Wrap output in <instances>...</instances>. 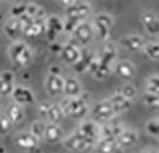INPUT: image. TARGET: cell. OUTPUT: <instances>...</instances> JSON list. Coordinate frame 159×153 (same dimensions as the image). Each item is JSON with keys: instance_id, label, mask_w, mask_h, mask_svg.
I'll return each instance as SVG.
<instances>
[{"instance_id": "cell-1", "label": "cell", "mask_w": 159, "mask_h": 153, "mask_svg": "<svg viewBox=\"0 0 159 153\" xmlns=\"http://www.w3.org/2000/svg\"><path fill=\"white\" fill-rule=\"evenodd\" d=\"M90 101H91V97L89 93L83 92L82 95L77 98L66 97L63 101H61L60 106L62 109L64 116L68 115L76 120L83 119L90 110Z\"/></svg>"}, {"instance_id": "cell-2", "label": "cell", "mask_w": 159, "mask_h": 153, "mask_svg": "<svg viewBox=\"0 0 159 153\" xmlns=\"http://www.w3.org/2000/svg\"><path fill=\"white\" fill-rule=\"evenodd\" d=\"M9 56L13 63L19 67L24 68L28 66L33 58V54L29 47L21 41H16L9 48Z\"/></svg>"}, {"instance_id": "cell-3", "label": "cell", "mask_w": 159, "mask_h": 153, "mask_svg": "<svg viewBox=\"0 0 159 153\" xmlns=\"http://www.w3.org/2000/svg\"><path fill=\"white\" fill-rule=\"evenodd\" d=\"M62 144L64 147L68 150H71L74 152H84L92 150V148L96 145V142L86 139L85 137L79 134L77 131H74L72 135L62 140Z\"/></svg>"}, {"instance_id": "cell-4", "label": "cell", "mask_w": 159, "mask_h": 153, "mask_svg": "<svg viewBox=\"0 0 159 153\" xmlns=\"http://www.w3.org/2000/svg\"><path fill=\"white\" fill-rule=\"evenodd\" d=\"M91 114L96 123L108 122L116 116L108 99L97 102L91 109Z\"/></svg>"}, {"instance_id": "cell-5", "label": "cell", "mask_w": 159, "mask_h": 153, "mask_svg": "<svg viewBox=\"0 0 159 153\" xmlns=\"http://www.w3.org/2000/svg\"><path fill=\"white\" fill-rule=\"evenodd\" d=\"M72 33L76 42L80 45H87L89 42H91L94 37L93 27L84 21L79 23Z\"/></svg>"}, {"instance_id": "cell-6", "label": "cell", "mask_w": 159, "mask_h": 153, "mask_svg": "<svg viewBox=\"0 0 159 153\" xmlns=\"http://www.w3.org/2000/svg\"><path fill=\"white\" fill-rule=\"evenodd\" d=\"M75 131L85 137L86 139L92 140L96 143L101 138V125L93 121H87L82 123Z\"/></svg>"}, {"instance_id": "cell-7", "label": "cell", "mask_w": 159, "mask_h": 153, "mask_svg": "<svg viewBox=\"0 0 159 153\" xmlns=\"http://www.w3.org/2000/svg\"><path fill=\"white\" fill-rule=\"evenodd\" d=\"M60 55L64 63L73 66L80 60V57L82 56V51L80 50L77 44L67 43L61 47Z\"/></svg>"}, {"instance_id": "cell-8", "label": "cell", "mask_w": 159, "mask_h": 153, "mask_svg": "<svg viewBox=\"0 0 159 153\" xmlns=\"http://www.w3.org/2000/svg\"><path fill=\"white\" fill-rule=\"evenodd\" d=\"M90 13V7L88 4L80 3V4H71L66 9L67 19L81 23Z\"/></svg>"}, {"instance_id": "cell-9", "label": "cell", "mask_w": 159, "mask_h": 153, "mask_svg": "<svg viewBox=\"0 0 159 153\" xmlns=\"http://www.w3.org/2000/svg\"><path fill=\"white\" fill-rule=\"evenodd\" d=\"M12 97L16 103L19 105H26V104H33L36 101V96L34 92L24 86H16Z\"/></svg>"}, {"instance_id": "cell-10", "label": "cell", "mask_w": 159, "mask_h": 153, "mask_svg": "<svg viewBox=\"0 0 159 153\" xmlns=\"http://www.w3.org/2000/svg\"><path fill=\"white\" fill-rule=\"evenodd\" d=\"M64 79L61 76L48 75L45 79V89L51 97L60 96L63 94Z\"/></svg>"}, {"instance_id": "cell-11", "label": "cell", "mask_w": 159, "mask_h": 153, "mask_svg": "<svg viewBox=\"0 0 159 153\" xmlns=\"http://www.w3.org/2000/svg\"><path fill=\"white\" fill-rule=\"evenodd\" d=\"M96 30L99 32L102 38L107 39L109 36V30L112 27L113 20L110 16L106 14L98 15L94 20Z\"/></svg>"}, {"instance_id": "cell-12", "label": "cell", "mask_w": 159, "mask_h": 153, "mask_svg": "<svg viewBox=\"0 0 159 153\" xmlns=\"http://www.w3.org/2000/svg\"><path fill=\"white\" fill-rule=\"evenodd\" d=\"M43 140H45L49 144H58L60 142H62L63 140L62 129L59 124L49 123L45 126Z\"/></svg>"}, {"instance_id": "cell-13", "label": "cell", "mask_w": 159, "mask_h": 153, "mask_svg": "<svg viewBox=\"0 0 159 153\" xmlns=\"http://www.w3.org/2000/svg\"><path fill=\"white\" fill-rule=\"evenodd\" d=\"M108 101L116 115L129 111L132 106V101L130 100H128L125 97H123L119 93L113 94L108 99Z\"/></svg>"}, {"instance_id": "cell-14", "label": "cell", "mask_w": 159, "mask_h": 153, "mask_svg": "<svg viewBox=\"0 0 159 153\" xmlns=\"http://www.w3.org/2000/svg\"><path fill=\"white\" fill-rule=\"evenodd\" d=\"M83 93V86L80 80L74 77L64 79L63 94L67 98H77Z\"/></svg>"}, {"instance_id": "cell-15", "label": "cell", "mask_w": 159, "mask_h": 153, "mask_svg": "<svg viewBox=\"0 0 159 153\" xmlns=\"http://www.w3.org/2000/svg\"><path fill=\"white\" fill-rule=\"evenodd\" d=\"M15 142L19 147L28 150L36 148L39 146V141L32 135L31 132H21L17 134L15 138Z\"/></svg>"}, {"instance_id": "cell-16", "label": "cell", "mask_w": 159, "mask_h": 153, "mask_svg": "<svg viewBox=\"0 0 159 153\" xmlns=\"http://www.w3.org/2000/svg\"><path fill=\"white\" fill-rule=\"evenodd\" d=\"M115 74L121 79H130L135 75V67L133 63L129 61H119L115 65Z\"/></svg>"}, {"instance_id": "cell-17", "label": "cell", "mask_w": 159, "mask_h": 153, "mask_svg": "<svg viewBox=\"0 0 159 153\" xmlns=\"http://www.w3.org/2000/svg\"><path fill=\"white\" fill-rule=\"evenodd\" d=\"M47 37L51 41H54L57 36L63 31V22L57 16H51L46 20Z\"/></svg>"}, {"instance_id": "cell-18", "label": "cell", "mask_w": 159, "mask_h": 153, "mask_svg": "<svg viewBox=\"0 0 159 153\" xmlns=\"http://www.w3.org/2000/svg\"><path fill=\"white\" fill-rule=\"evenodd\" d=\"M142 23L150 34H159V19L152 11H147L142 16Z\"/></svg>"}, {"instance_id": "cell-19", "label": "cell", "mask_w": 159, "mask_h": 153, "mask_svg": "<svg viewBox=\"0 0 159 153\" xmlns=\"http://www.w3.org/2000/svg\"><path fill=\"white\" fill-rule=\"evenodd\" d=\"M22 22L19 18H12L7 21L4 26V32L6 36L11 39H16L19 37V34L22 33Z\"/></svg>"}, {"instance_id": "cell-20", "label": "cell", "mask_w": 159, "mask_h": 153, "mask_svg": "<svg viewBox=\"0 0 159 153\" xmlns=\"http://www.w3.org/2000/svg\"><path fill=\"white\" fill-rule=\"evenodd\" d=\"M121 45L126 48L129 52H138L144 47L143 39L138 37L132 34V36H127L121 38Z\"/></svg>"}, {"instance_id": "cell-21", "label": "cell", "mask_w": 159, "mask_h": 153, "mask_svg": "<svg viewBox=\"0 0 159 153\" xmlns=\"http://www.w3.org/2000/svg\"><path fill=\"white\" fill-rule=\"evenodd\" d=\"M138 135L134 130H123V132L116 138V142L118 146L123 149L130 147L137 142Z\"/></svg>"}, {"instance_id": "cell-22", "label": "cell", "mask_w": 159, "mask_h": 153, "mask_svg": "<svg viewBox=\"0 0 159 153\" xmlns=\"http://www.w3.org/2000/svg\"><path fill=\"white\" fill-rule=\"evenodd\" d=\"M6 117L13 124H18L24 120L25 114L21 107V105L15 102L10 104L8 106L6 111Z\"/></svg>"}, {"instance_id": "cell-23", "label": "cell", "mask_w": 159, "mask_h": 153, "mask_svg": "<svg viewBox=\"0 0 159 153\" xmlns=\"http://www.w3.org/2000/svg\"><path fill=\"white\" fill-rule=\"evenodd\" d=\"M63 118H64V114L60 106V104L50 102L47 110L46 120L49 121V123L59 124L63 120Z\"/></svg>"}, {"instance_id": "cell-24", "label": "cell", "mask_w": 159, "mask_h": 153, "mask_svg": "<svg viewBox=\"0 0 159 153\" xmlns=\"http://www.w3.org/2000/svg\"><path fill=\"white\" fill-rule=\"evenodd\" d=\"M94 58L95 56L91 52H88V51H86L85 53L82 52V56L80 57V60L78 61L76 64L73 65L74 70L78 73H84L87 71L90 64L94 61Z\"/></svg>"}, {"instance_id": "cell-25", "label": "cell", "mask_w": 159, "mask_h": 153, "mask_svg": "<svg viewBox=\"0 0 159 153\" xmlns=\"http://www.w3.org/2000/svg\"><path fill=\"white\" fill-rule=\"evenodd\" d=\"M115 57H116L115 47L112 44L108 43L103 47V49H102V51H101V55H100L99 60L102 62L110 65L112 61H114Z\"/></svg>"}, {"instance_id": "cell-26", "label": "cell", "mask_w": 159, "mask_h": 153, "mask_svg": "<svg viewBox=\"0 0 159 153\" xmlns=\"http://www.w3.org/2000/svg\"><path fill=\"white\" fill-rule=\"evenodd\" d=\"M45 124L43 122H34L31 125V129H30V132L32 133V135L35 136L39 142L41 140H43L44 138V131H45Z\"/></svg>"}, {"instance_id": "cell-27", "label": "cell", "mask_w": 159, "mask_h": 153, "mask_svg": "<svg viewBox=\"0 0 159 153\" xmlns=\"http://www.w3.org/2000/svg\"><path fill=\"white\" fill-rule=\"evenodd\" d=\"M146 92L159 96V76H152L146 80Z\"/></svg>"}, {"instance_id": "cell-28", "label": "cell", "mask_w": 159, "mask_h": 153, "mask_svg": "<svg viewBox=\"0 0 159 153\" xmlns=\"http://www.w3.org/2000/svg\"><path fill=\"white\" fill-rule=\"evenodd\" d=\"M109 73H110V65L100 61L97 70H96L95 73L92 76L95 77L98 79H106L109 75Z\"/></svg>"}, {"instance_id": "cell-29", "label": "cell", "mask_w": 159, "mask_h": 153, "mask_svg": "<svg viewBox=\"0 0 159 153\" xmlns=\"http://www.w3.org/2000/svg\"><path fill=\"white\" fill-rule=\"evenodd\" d=\"M143 101L149 107H159V96L155 95V94L145 92L143 95Z\"/></svg>"}, {"instance_id": "cell-30", "label": "cell", "mask_w": 159, "mask_h": 153, "mask_svg": "<svg viewBox=\"0 0 159 153\" xmlns=\"http://www.w3.org/2000/svg\"><path fill=\"white\" fill-rule=\"evenodd\" d=\"M117 93L121 94V95L126 99L132 101L134 99V97L136 96V89L132 84L127 83V84L123 85Z\"/></svg>"}, {"instance_id": "cell-31", "label": "cell", "mask_w": 159, "mask_h": 153, "mask_svg": "<svg viewBox=\"0 0 159 153\" xmlns=\"http://www.w3.org/2000/svg\"><path fill=\"white\" fill-rule=\"evenodd\" d=\"M145 52L152 60L159 61V43H149L146 45Z\"/></svg>"}, {"instance_id": "cell-32", "label": "cell", "mask_w": 159, "mask_h": 153, "mask_svg": "<svg viewBox=\"0 0 159 153\" xmlns=\"http://www.w3.org/2000/svg\"><path fill=\"white\" fill-rule=\"evenodd\" d=\"M15 87L16 86L13 82H8L0 79V97L12 96Z\"/></svg>"}, {"instance_id": "cell-33", "label": "cell", "mask_w": 159, "mask_h": 153, "mask_svg": "<svg viewBox=\"0 0 159 153\" xmlns=\"http://www.w3.org/2000/svg\"><path fill=\"white\" fill-rule=\"evenodd\" d=\"M146 131L152 137L159 138V120H152L146 124Z\"/></svg>"}, {"instance_id": "cell-34", "label": "cell", "mask_w": 159, "mask_h": 153, "mask_svg": "<svg viewBox=\"0 0 159 153\" xmlns=\"http://www.w3.org/2000/svg\"><path fill=\"white\" fill-rule=\"evenodd\" d=\"M13 124L10 122V120L5 116L0 117V136H5L7 135L11 129L13 128Z\"/></svg>"}, {"instance_id": "cell-35", "label": "cell", "mask_w": 159, "mask_h": 153, "mask_svg": "<svg viewBox=\"0 0 159 153\" xmlns=\"http://www.w3.org/2000/svg\"><path fill=\"white\" fill-rule=\"evenodd\" d=\"M26 10H27V5L18 4V5L13 7L11 13H12V15L15 16V18H19L23 15L26 14Z\"/></svg>"}, {"instance_id": "cell-36", "label": "cell", "mask_w": 159, "mask_h": 153, "mask_svg": "<svg viewBox=\"0 0 159 153\" xmlns=\"http://www.w3.org/2000/svg\"><path fill=\"white\" fill-rule=\"evenodd\" d=\"M49 101H42L39 105V114L43 118L44 120H46V116H47V110L49 106Z\"/></svg>"}, {"instance_id": "cell-37", "label": "cell", "mask_w": 159, "mask_h": 153, "mask_svg": "<svg viewBox=\"0 0 159 153\" xmlns=\"http://www.w3.org/2000/svg\"><path fill=\"white\" fill-rule=\"evenodd\" d=\"M0 79L4 80V81H8V82H13L14 83L15 75L11 71H4V72H2L1 75H0Z\"/></svg>"}, {"instance_id": "cell-38", "label": "cell", "mask_w": 159, "mask_h": 153, "mask_svg": "<svg viewBox=\"0 0 159 153\" xmlns=\"http://www.w3.org/2000/svg\"><path fill=\"white\" fill-rule=\"evenodd\" d=\"M49 75L61 76V68L58 65H52L49 68Z\"/></svg>"}, {"instance_id": "cell-39", "label": "cell", "mask_w": 159, "mask_h": 153, "mask_svg": "<svg viewBox=\"0 0 159 153\" xmlns=\"http://www.w3.org/2000/svg\"><path fill=\"white\" fill-rule=\"evenodd\" d=\"M59 3L62 4V5H65V6H70L71 4H73V1L74 0H57Z\"/></svg>"}, {"instance_id": "cell-40", "label": "cell", "mask_w": 159, "mask_h": 153, "mask_svg": "<svg viewBox=\"0 0 159 153\" xmlns=\"http://www.w3.org/2000/svg\"><path fill=\"white\" fill-rule=\"evenodd\" d=\"M29 152H30V153H43L42 149H41L39 146H38V147H36V148H33V149L29 150Z\"/></svg>"}, {"instance_id": "cell-41", "label": "cell", "mask_w": 159, "mask_h": 153, "mask_svg": "<svg viewBox=\"0 0 159 153\" xmlns=\"http://www.w3.org/2000/svg\"><path fill=\"white\" fill-rule=\"evenodd\" d=\"M31 74L27 73V72H24L23 74H22V79H24V80H30L31 79Z\"/></svg>"}, {"instance_id": "cell-42", "label": "cell", "mask_w": 159, "mask_h": 153, "mask_svg": "<svg viewBox=\"0 0 159 153\" xmlns=\"http://www.w3.org/2000/svg\"><path fill=\"white\" fill-rule=\"evenodd\" d=\"M92 153H108V152H107L105 150H102V149L94 146V148H92Z\"/></svg>"}, {"instance_id": "cell-43", "label": "cell", "mask_w": 159, "mask_h": 153, "mask_svg": "<svg viewBox=\"0 0 159 153\" xmlns=\"http://www.w3.org/2000/svg\"><path fill=\"white\" fill-rule=\"evenodd\" d=\"M0 153H6V149L3 146H0Z\"/></svg>"}, {"instance_id": "cell-44", "label": "cell", "mask_w": 159, "mask_h": 153, "mask_svg": "<svg viewBox=\"0 0 159 153\" xmlns=\"http://www.w3.org/2000/svg\"><path fill=\"white\" fill-rule=\"evenodd\" d=\"M79 1L81 2V3H84V4H87V2H88V1H90V0H79Z\"/></svg>"}, {"instance_id": "cell-45", "label": "cell", "mask_w": 159, "mask_h": 153, "mask_svg": "<svg viewBox=\"0 0 159 153\" xmlns=\"http://www.w3.org/2000/svg\"><path fill=\"white\" fill-rule=\"evenodd\" d=\"M146 153H156V152H154V151H148V152H146Z\"/></svg>"}]
</instances>
